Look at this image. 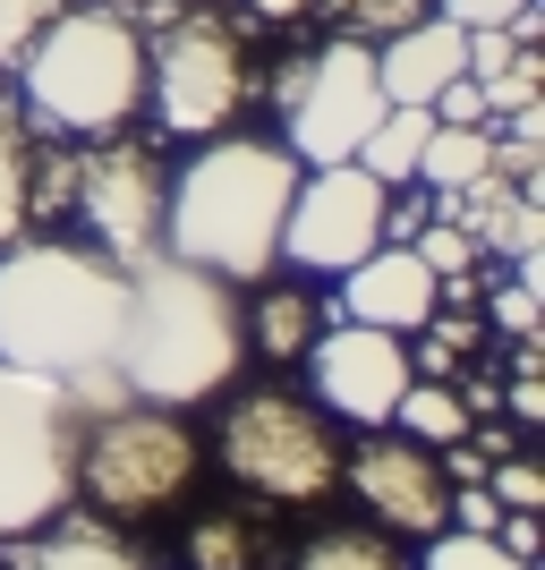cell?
<instances>
[{
  "label": "cell",
  "instance_id": "31",
  "mask_svg": "<svg viewBox=\"0 0 545 570\" xmlns=\"http://www.w3.org/2000/svg\"><path fill=\"white\" fill-rule=\"evenodd\" d=\"M427 111L444 119V128H486V95H477V77H451V86L427 102Z\"/></svg>",
  "mask_w": 545,
  "mask_h": 570
},
{
  "label": "cell",
  "instance_id": "4",
  "mask_svg": "<svg viewBox=\"0 0 545 570\" xmlns=\"http://www.w3.org/2000/svg\"><path fill=\"white\" fill-rule=\"evenodd\" d=\"M26 69V111L35 128L60 137H111L145 111V26L111 0L60 9L43 18V35L18 51Z\"/></svg>",
  "mask_w": 545,
  "mask_h": 570
},
{
  "label": "cell",
  "instance_id": "19",
  "mask_svg": "<svg viewBox=\"0 0 545 570\" xmlns=\"http://www.w3.org/2000/svg\"><path fill=\"white\" fill-rule=\"evenodd\" d=\"M435 111L427 102H383V119L367 128V145H358L350 163L367 170V179H383V188H409L418 179V145H427Z\"/></svg>",
  "mask_w": 545,
  "mask_h": 570
},
{
  "label": "cell",
  "instance_id": "18",
  "mask_svg": "<svg viewBox=\"0 0 545 570\" xmlns=\"http://www.w3.org/2000/svg\"><path fill=\"white\" fill-rule=\"evenodd\" d=\"M486 170H495V128H444V119H435L427 145H418V179H409V188L460 196V188H477Z\"/></svg>",
  "mask_w": 545,
  "mask_h": 570
},
{
  "label": "cell",
  "instance_id": "8",
  "mask_svg": "<svg viewBox=\"0 0 545 570\" xmlns=\"http://www.w3.org/2000/svg\"><path fill=\"white\" fill-rule=\"evenodd\" d=\"M60 179H35V205H69L86 222V247L111 264H137L163 247V205H171V163L145 137H95L77 163H51Z\"/></svg>",
  "mask_w": 545,
  "mask_h": 570
},
{
  "label": "cell",
  "instance_id": "20",
  "mask_svg": "<svg viewBox=\"0 0 545 570\" xmlns=\"http://www.w3.org/2000/svg\"><path fill=\"white\" fill-rule=\"evenodd\" d=\"M392 426H401L409 443L444 452V443H469V409H460V392H451L444 375H409V392L392 401Z\"/></svg>",
  "mask_w": 545,
  "mask_h": 570
},
{
  "label": "cell",
  "instance_id": "11",
  "mask_svg": "<svg viewBox=\"0 0 545 570\" xmlns=\"http://www.w3.org/2000/svg\"><path fill=\"white\" fill-rule=\"evenodd\" d=\"M383 179H367L358 163H324V170H299L290 188V214H282V264L299 273H350L358 256L383 247Z\"/></svg>",
  "mask_w": 545,
  "mask_h": 570
},
{
  "label": "cell",
  "instance_id": "14",
  "mask_svg": "<svg viewBox=\"0 0 545 570\" xmlns=\"http://www.w3.org/2000/svg\"><path fill=\"white\" fill-rule=\"evenodd\" d=\"M435 307H444V282L418 264V247H376V256H358L350 273H341V298H332V315L383 324V333H401V341L418 333Z\"/></svg>",
  "mask_w": 545,
  "mask_h": 570
},
{
  "label": "cell",
  "instance_id": "28",
  "mask_svg": "<svg viewBox=\"0 0 545 570\" xmlns=\"http://www.w3.org/2000/svg\"><path fill=\"white\" fill-rule=\"evenodd\" d=\"M486 307H495V333H512V341H537V282H520V273H512V282L495 289V298H486Z\"/></svg>",
  "mask_w": 545,
  "mask_h": 570
},
{
  "label": "cell",
  "instance_id": "34",
  "mask_svg": "<svg viewBox=\"0 0 545 570\" xmlns=\"http://www.w3.org/2000/svg\"><path fill=\"white\" fill-rule=\"evenodd\" d=\"M111 9H145V0H111Z\"/></svg>",
  "mask_w": 545,
  "mask_h": 570
},
{
  "label": "cell",
  "instance_id": "27",
  "mask_svg": "<svg viewBox=\"0 0 545 570\" xmlns=\"http://www.w3.org/2000/svg\"><path fill=\"white\" fill-rule=\"evenodd\" d=\"M486 494H495L503 511H537L545 502V469L528 452H503V460H486Z\"/></svg>",
  "mask_w": 545,
  "mask_h": 570
},
{
  "label": "cell",
  "instance_id": "12",
  "mask_svg": "<svg viewBox=\"0 0 545 570\" xmlns=\"http://www.w3.org/2000/svg\"><path fill=\"white\" fill-rule=\"evenodd\" d=\"M409 341L383 333V324H350L332 315L324 333L308 341V383L324 417H350V426H392V401L409 392Z\"/></svg>",
  "mask_w": 545,
  "mask_h": 570
},
{
  "label": "cell",
  "instance_id": "17",
  "mask_svg": "<svg viewBox=\"0 0 545 570\" xmlns=\"http://www.w3.org/2000/svg\"><path fill=\"white\" fill-rule=\"evenodd\" d=\"M239 324H247V341H256L273 366H299L308 341L332 324V307L315 298V289H299V282H273V289L256 282V307H239Z\"/></svg>",
  "mask_w": 545,
  "mask_h": 570
},
{
  "label": "cell",
  "instance_id": "9",
  "mask_svg": "<svg viewBox=\"0 0 545 570\" xmlns=\"http://www.w3.org/2000/svg\"><path fill=\"white\" fill-rule=\"evenodd\" d=\"M77 417L60 383L0 366V546L77 502Z\"/></svg>",
  "mask_w": 545,
  "mask_h": 570
},
{
  "label": "cell",
  "instance_id": "25",
  "mask_svg": "<svg viewBox=\"0 0 545 570\" xmlns=\"http://www.w3.org/2000/svg\"><path fill=\"white\" fill-rule=\"evenodd\" d=\"M418 570H537V562L503 553L495 537H469V528H435V537H427V562H418Z\"/></svg>",
  "mask_w": 545,
  "mask_h": 570
},
{
  "label": "cell",
  "instance_id": "5",
  "mask_svg": "<svg viewBox=\"0 0 545 570\" xmlns=\"http://www.w3.org/2000/svg\"><path fill=\"white\" fill-rule=\"evenodd\" d=\"M196 476H205V434L188 426V409L111 401L77 417V494L95 502V520H171L196 494Z\"/></svg>",
  "mask_w": 545,
  "mask_h": 570
},
{
  "label": "cell",
  "instance_id": "7",
  "mask_svg": "<svg viewBox=\"0 0 545 570\" xmlns=\"http://www.w3.org/2000/svg\"><path fill=\"white\" fill-rule=\"evenodd\" d=\"M256 95V51L222 9H179V18L145 43V102L171 137H222Z\"/></svg>",
  "mask_w": 545,
  "mask_h": 570
},
{
  "label": "cell",
  "instance_id": "30",
  "mask_svg": "<svg viewBox=\"0 0 545 570\" xmlns=\"http://www.w3.org/2000/svg\"><path fill=\"white\" fill-rule=\"evenodd\" d=\"M528 9H537V0H435V18H451L460 35H469V26H512V18H528Z\"/></svg>",
  "mask_w": 545,
  "mask_h": 570
},
{
  "label": "cell",
  "instance_id": "24",
  "mask_svg": "<svg viewBox=\"0 0 545 570\" xmlns=\"http://www.w3.org/2000/svg\"><path fill=\"white\" fill-rule=\"evenodd\" d=\"M324 18H341L350 43H383V35H401V26L435 18V0H315Z\"/></svg>",
  "mask_w": 545,
  "mask_h": 570
},
{
  "label": "cell",
  "instance_id": "1",
  "mask_svg": "<svg viewBox=\"0 0 545 570\" xmlns=\"http://www.w3.org/2000/svg\"><path fill=\"white\" fill-rule=\"evenodd\" d=\"M119 315L128 264L86 238H9L0 247V366L60 383L77 409H111L119 392Z\"/></svg>",
  "mask_w": 545,
  "mask_h": 570
},
{
  "label": "cell",
  "instance_id": "3",
  "mask_svg": "<svg viewBox=\"0 0 545 570\" xmlns=\"http://www.w3.org/2000/svg\"><path fill=\"white\" fill-rule=\"evenodd\" d=\"M299 154L273 137H205L188 154V170H171V205H163V247L171 256L222 273L231 289H256L282 264V214L299 188Z\"/></svg>",
  "mask_w": 545,
  "mask_h": 570
},
{
  "label": "cell",
  "instance_id": "26",
  "mask_svg": "<svg viewBox=\"0 0 545 570\" xmlns=\"http://www.w3.org/2000/svg\"><path fill=\"white\" fill-rule=\"evenodd\" d=\"M409 247H418V264H427L435 282H460V273L477 264V238L460 230V222H427V230L409 238Z\"/></svg>",
  "mask_w": 545,
  "mask_h": 570
},
{
  "label": "cell",
  "instance_id": "13",
  "mask_svg": "<svg viewBox=\"0 0 545 570\" xmlns=\"http://www.w3.org/2000/svg\"><path fill=\"white\" fill-rule=\"evenodd\" d=\"M341 476H350V494L376 511V528H392V537H418L427 546L435 528H451V476H444V452H427V443H392V434H376V443H358L350 460H341Z\"/></svg>",
  "mask_w": 545,
  "mask_h": 570
},
{
  "label": "cell",
  "instance_id": "22",
  "mask_svg": "<svg viewBox=\"0 0 545 570\" xmlns=\"http://www.w3.org/2000/svg\"><path fill=\"white\" fill-rule=\"evenodd\" d=\"M26 222H35V154H26L18 111H0V247L26 238Z\"/></svg>",
  "mask_w": 545,
  "mask_h": 570
},
{
  "label": "cell",
  "instance_id": "33",
  "mask_svg": "<svg viewBox=\"0 0 545 570\" xmlns=\"http://www.w3.org/2000/svg\"><path fill=\"white\" fill-rule=\"evenodd\" d=\"M247 9H256V18H273V26H290V18H308L315 0H247Z\"/></svg>",
  "mask_w": 545,
  "mask_h": 570
},
{
  "label": "cell",
  "instance_id": "23",
  "mask_svg": "<svg viewBox=\"0 0 545 570\" xmlns=\"http://www.w3.org/2000/svg\"><path fill=\"white\" fill-rule=\"evenodd\" d=\"M256 553H264V537L239 511H205L188 528V570H256Z\"/></svg>",
  "mask_w": 545,
  "mask_h": 570
},
{
  "label": "cell",
  "instance_id": "2",
  "mask_svg": "<svg viewBox=\"0 0 545 570\" xmlns=\"http://www.w3.org/2000/svg\"><path fill=\"white\" fill-rule=\"evenodd\" d=\"M222 273L205 264L154 256L128 264V315H119V392L128 401H163V409H205L231 392V375L247 366V324Z\"/></svg>",
  "mask_w": 545,
  "mask_h": 570
},
{
  "label": "cell",
  "instance_id": "21",
  "mask_svg": "<svg viewBox=\"0 0 545 570\" xmlns=\"http://www.w3.org/2000/svg\"><path fill=\"white\" fill-rule=\"evenodd\" d=\"M290 570H418V562L392 546V528H324L299 546Z\"/></svg>",
  "mask_w": 545,
  "mask_h": 570
},
{
  "label": "cell",
  "instance_id": "10",
  "mask_svg": "<svg viewBox=\"0 0 545 570\" xmlns=\"http://www.w3.org/2000/svg\"><path fill=\"white\" fill-rule=\"evenodd\" d=\"M273 102H282V145H290L308 170L350 163L358 145H367V128L383 119L376 43H350V35H341V43L308 51V60H290L282 86H273Z\"/></svg>",
  "mask_w": 545,
  "mask_h": 570
},
{
  "label": "cell",
  "instance_id": "16",
  "mask_svg": "<svg viewBox=\"0 0 545 570\" xmlns=\"http://www.w3.org/2000/svg\"><path fill=\"white\" fill-rule=\"evenodd\" d=\"M460 26L451 18H418V26H401V35H383L376 43V86H383V102H435L460 77Z\"/></svg>",
  "mask_w": 545,
  "mask_h": 570
},
{
  "label": "cell",
  "instance_id": "6",
  "mask_svg": "<svg viewBox=\"0 0 545 570\" xmlns=\"http://www.w3.org/2000/svg\"><path fill=\"white\" fill-rule=\"evenodd\" d=\"M214 460L231 469V485H247L256 502H282V511H308L341 485V434L315 401L282 392V383H256V392H231L214 426Z\"/></svg>",
  "mask_w": 545,
  "mask_h": 570
},
{
  "label": "cell",
  "instance_id": "32",
  "mask_svg": "<svg viewBox=\"0 0 545 570\" xmlns=\"http://www.w3.org/2000/svg\"><path fill=\"white\" fill-rule=\"evenodd\" d=\"M427 222H435V196H401V205L383 196V247H409Z\"/></svg>",
  "mask_w": 545,
  "mask_h": 570
},
{
  "label": "cell",
  "instance_id": "15",
  "mask_svg": "<svg viewBox=\"0 0 545 570\" xmlns=\"http://www.w3.org/2000/svg\"><path fill=\"white\" fill-rule=\"evenodd\" d=\"M9 570H154L145 562V546H128L111 520H95V511H51L43 528H26V537H9Z\"/></svg>",
  "mask_w": 545,
  "mask_h": 570
},
{
  "label": "cell",
  "instance_id": "29",
  "mask_svg": "<svg viewBox=\"0 0 545 570\" xmlns=\"http://www.w3.org/2000/svg\"><path fill=\"white\" fill-rule=\"evenodd\" d=\"M43 18H51V0H0V69L43 35Z\"/></svg>",
  "mask_w": 545,
  "mask_h": 570
}]
</instances>
